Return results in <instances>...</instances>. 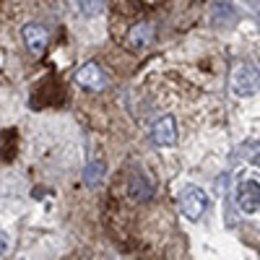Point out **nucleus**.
Instances as JSON below:
<instances>
[{
  "label": "nucleus",
  "instance_id": "nucleus-1",
  "mask_svg": "<svg viewBox=\"0 0 260 260\" xmlns=\"http://www.w3.org/2000/svg\"><path fill=\"white\" fill-rule=\"evenodd\" d=\"M232 89L237 96H252L260 89V68L255 62L237 65V71L232 76Z\"/></svg>",
  "mask_w": 260,
  "mask_h": 260
},
{
  "label": "nucleus",
  "instance_id": "nucleus-2",
  "mask_svg": "<svg viewBox=\"0 0 260 260\" xmlns=\"http://www.w3.org/2000/svg\"><path fill=\"white\" fill-rule=\"evenodd\" d=\"M180 208H182V213H185V219L198 221L201 216H203V211L208 208V198H206V192H203L201 187H187V190L182 192Z\"/></svg>",
  "mask_w": 260,
  "mask_h": 260
},
{
  "label": "nucleus",
  "instance_id": "nucleus-3",
  "mask_svg": "<svg viewBox=\"0 0 260 260\" xmlns=\"http://www.w3.org/2000/svg\"><path fill=\"white\" fill-rule=\"evenodd\" d=\"M237 208H240L242 213H257L260 211V185L247 180V182H240V187H237Z\"/></svg>",
  "mask_w": 260,
  "mask_h": 260
},
{
  "label": "nucleus",
  "instance_id": "nucleus-4",
  "mask_svg": "<svg viewBox=\"0 0 260 260\" xmlns=\"http://www.w3.org/2000/svg\"><path fill=\"white\" fill-rule=\"evenodd\" d=\"M76 83L83 86V89H89V91H102L107 86V76L102 73V68L96 62H86L83 68L76 73Z\"/></svg>",
  "mask_w": 260,
  "mask_h": 260
},
{
  "label": "nucleus",
  "instance_id": "nucleus-5",
  "mask_svg": "<svg viewBox=\"0 0 260 260\" xmlns=\"http://www.w3.org/2000/svg\"><path fill=\"white\" fill-rule=\"evenodd\" d=\"M24 42H26V47L34 52V55H45L47 50V29L45 26H39V24H26L24 26Z\"/></svg>",
  "mask_w": 260,
  "mask_h": 260
},
{
  "label": "nucleus",
  "instance_id": "nucleus-6",
  "mask_svg": "<svg viewBox=\"0 0 260 260\" xmlns=\"http://www.w3.org/2000/svg\"><path fill=\"white\" fill-rule=\"evenodd\" d=\"M154 141L159 146H175L177 143V122L172 115L161 117L156 125H154Z\"/></svg>",
  "mask_w": 260,
  "mask_h": 260
},
{
  "label": "nucleus",
  "instance_id": "nucleus-7",
  "mask_svg": "<svg viewBox=\"0 0 260 260\" xmlns=\"http://www.w3.org/2000/svg\"><path fill=\"white\" fill-rule=\"evenodd\" d=\"M151 42H154V26L151 24H136L133 29H130L127 34V47L130 50H146L151 47Z\"/></svg>",
  "mask_w": 260,
  "mask_h": 260
},
{
  "label": "nucleus",
  "instance_id": "nucleus-8",
  "mask_svg": "<svg viewBox=\"0 0 260 260\" xmlns=\"http://www.w3.org/2000/svg\"><path fill=\"white\" fill-rule=\"evenodd\" d=\"M211 24L219 26V29H229L237 24V11L232 3H216L211 11Z\"/></svg>",
  "mask_w": 260,
  "mask_h": 260
},
{
  "label": "nucleus",
  "instance_id": "nucleus-9",
  "mask_svg": "<svg viewBox=\"0 0 260 260\" xmlns=\"http://www.w3.org/2000/svg\"><path fill=\"white\" fill-rule=\"evenodd\" d=\"M127 190H130V195H133L136 201H148L151 192H154V187H151V182L143 175H133V177H130Z\"/></svg>",
  "mask_w": 260,
  "mask_h": 260
},
{
  "label": "nucleus",
  "instance_id": "nucleus-10",
  "mask_svg": "<svg viewBox=\"0 0 260 260\" xmlns=\"http://www.w3.org/2000/svg\"><path fill=\"white\" fill-rule=\"evenodd\" d=\"M102 180H104V161H91L83 172V182L89 187H96Z\"/></svg>",
  "mask_w": 260,
  "mask_h": 260
},
{
  "label": "nucleus",
  "instance_id": "nucleus-11",
  "mask_svg": "<svg viewBox=\"0 0 260 260\" xmlns=\"http://www.w3.org/2000/svg\"><path fill=\"white\" fill-rule=\"evenodd\" d=\"M76 6H78V11L83 13V16H89V18H94V16H99L102 13V0H76Z\"/></svg>",
  "mask_w": 260,
  "mask_h": 260
},
{
  "label": "nucleus",
  "instance_id": "nucleus-12",
  "mask_svg": "<svg viewBox=\"0 0 260 260\" xmlns=\"http://www.w3.org/2000/svg\"><path fill=\"white\" fill-rule=\"evenodd\" d=\"M8 247H11V237H8L6 232H0V255H6Z\"/></svg>",
  "mask_w": 260,
  "mask_h": 260
},
{
  "label": "nucleus",
  "instance_id": "nucleus-13",
  "mask_svg": "<svg viewBox=\"0 0 260 260\" xmlns=\"http://www.w3.org/2000/svg\"><path fill=\"white\" fill-rule=\"evenodd\" d=\"M250 3H252V11L260 16V0H250Z\"/></svg>",
  "mask_w": 260,
  "mask_h": 260
},
{
  "label": "nucleus",
  "instance_id": "nucleus-14",
  "mask_svg": "<svg viewBox=\"0 0 260 260\" xmlns=\"http://www.w3.org/2000/svg\"><path fill=\"white\" fill-rule=\"evenodd\" d=\"M257 164H260V159H257Z\"/></svg>",
  "mask_w": 260,
  "mask_h": 260
}]
</instances>
